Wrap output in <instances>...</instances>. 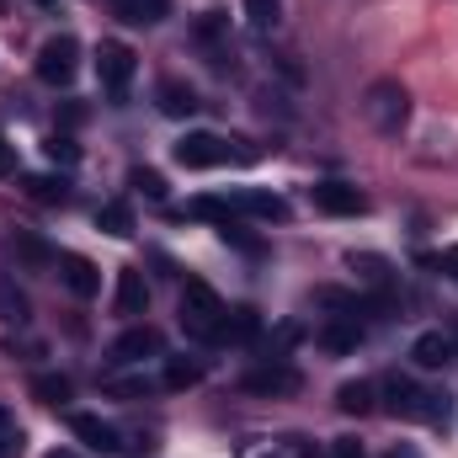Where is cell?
I'll return each instance as SVG.
<instances>
[{
	"instance_id": "cell-19",
	"label": "cell",
	"mask_w": 458,
	"mask_h": 458,
	"mask_svg": "<svg viewBox=\"0 0 458 458\" xmlns=\"http://www.w3.org/2000/svg\"><path fill=\"white\" fill-rule=\"evenodd\" d=\"M117 11H123V21H144V27H155V21L171 16V0H117Z\"/></svg>"
},
{
	"instance_id": "cell-13",
	"label": "cell",
	"mask_w": 458,
	"mask_h": 458,
	"mask_svg": "<svg viewBox=\"0 0 458 458\" xmlns=\"http://www.w3.org/2000/svg\"><path fill=\"white\" fill-rule=\"evenodd\" d=\"M229 208H234V214H250V219H267V225H283V219H288V203H283L277 192H234Z\"/></svg>"
},
{
	"instance_id": "cell-36",
	"label": "cell",
	"mask_w": 458,
	"mask_h": 458,
	"mask_svg": "<svg viewBox=\"0 0 458 458\" xmlns=\"http://www.w3.org/2000/svg\"><path fill=\"white\" fill-rule=\"evenodd\" d=\"M0 5H5V0H0Z\"/></svg>"
},
{
	"instance_id": "cell-25",
	"label": "cell",
	"mask_w": 458,
	"mask_h": 458,
	"mask_svg": "<svg viewBox=\"0 0 458 458\" xmlns=\"http://www.w3.org/2000/svg\"><path fill=\"white\" fill-rule=\"evenodd\" d=\"M352 272H357L368 288H389V261H384V256H352Z\"/></svg>"
},
{
	"instance_id": "cell-1",
	"label": "cell",
	"mask_w": 458,
	"mask_h": 458,
	"mask_svg": "<svg viewBox=\"0 0 458 458\" xmlns=\"http://www.w3.org/2000/svg\"><path fill=\"white\" fill-rule=\"evenodd\" d=\"M225 299L208 288V283H187L182 288V331L187 336H198V342H219V331H225Z\"/></svg>"
},
{
	"instance_id": "cell-34",
	"label": "cell",
	"mask_w": 458,
	"mask_h": 458,
	"mask_svg": "<svg viewBox=\"0 0 458 458\" xmlns=\"http://www.w3.org/2000/svg\"><path fill=\"white\" fill-rule=\"evenodd\" d=\"M32 5H59V0H32Z\"/></svg>"
},
{
	"instance_id": "cell-22",
	"label": "cell",
	"mask_w": 458,
	"mask_h": 458,
	"mask_svg": "<svg viewBox=\"0 0 458 458\" xmlns=\"http://www.w3.org/2000/svg\"><path fill=\"white\" fill-rule=\"evenodd\" d=\"M32 394H38L43 405H64V400H70V378H64V373H38V378H32Z\"/></svg>"
},
{
	"instance_id": "cell-8",
	"label": "cell",
	"mask_w": 458,
	"mask_h": 458,
	"mask_svg": "<svg viewBox=\"0 0 458 458\" xmlns=\"http://www.w3.org/2000/svg\"><path fill=\"white\" fill-rule=\"evenodd\" d=\"M160 352H165V336H160L155 326H128L113 346L117 362H144V357H160Z\"/></svg>"
},
{
	"instance_id": "cell-27",
	"label": "cell",
	"mask_w": 458,
	"mask_h": 458,
	"mask_svg": "<svg viewBox=\"0 0 458 458\" xmlns=\"http://www.w3.org/2000/svg\"><path fill=\"white\" fill-rule=\"evenodd\" d=\"M43 155H48L54 165H75V160H81V144H75L70 133H54V139L43 144Z\"/></svg>"
},
{
	"instance_id": "cell-12",
	"label": "cell",
	"mask_w": 458,
	"mask_h": 458,
	"mask_svg": "<svg viewBox=\"0 0 458 458\" xmlns=\"http://www.w3.org/2000/svg\"><path fill=\"white\" fill-rule=\"evenodd\" d=\"M144 304H149V288H144V272H139V267H123V272H117L113 310L123 315V320H133V315H144Z\"/></svg>"
},
{
	"instance_id": "cell-5",
	"label": "cell",
	"mask_w": 458,
	"mask_h": 458,
	"mask_svg": "<svg viewBox=\"0 0 458 458\" xmlns=\"http://www.w3.org/2000/svg\"><path fill=\"white\" fill-rule=\"evenodd\" d=\"M75 70H81V43H75L70 32H59V38H48V43L38 48V81H43V86H70Z\"/></svg>"
},
{
	"instance_id": "cell-30",
	"label": "cell",
	"mask_w": 458,
	"mask_h": 458,
	"mask_svg": "<svg viewBox=\"0 0 458 458\" xmlns=\"http://www.w3.org/2000/svg\"><path fill=\"white\" fill-rule=\"evenodd\" d=\"M21 454V427L11 411H0V458H16Z\"/></svg>"
},
{
	"instance_id": "cell-24",
	"label": "cell",
	"mask_w": 458,
	"mask_h": 458,
	"mask_svg": "<svg viewBox=\"0 0 458 458\" xmlns=\"http://www.w3.org/2000/svg\"><path fill=\"white\" fill-rule=\"evenodd\" d=\"M336 405H342L346 416H362V411H373V384H342V394H336Z\"/></svg>"
},
{
	"instance_id": "cell-6",
	"label": "cell",
	"mask_w": 458,
	"mask_h": 458,
	"mask_svg": "<svg viewBox=\"0 0 458 458\" xmlns=\"http://www.w3.org/2000/svg\"><path fill=\"white\" fill-rule=\"evenodd\" d=\"M299 368H288V362H261V368H250L245 378H240V389L245 394H267V400H283V394H299Z\"/></svg>"
},
{
	"instance_id": "cell-11",
	"label": "cell",
	"mask_w": 458,
	"mask_h": 458,
	"mask_svg": "<svg viewBox=\"0 0 458 458\" xmlns=\"http://www.w3.org/2000/svg\"><path fill=\"white\" fill-rule=\"evenodd\" d=\"M70 427H75V437L91 448V454H102V458H113V454H123V443H117V427L113 421H102V416H70Z\"/></svg>"
},
{
	"instance_id": "cell-18",
	"label": "cell",
	"mask_w": 458,
	"mask_h": 458,
	"mask_svg": "<svg viewBox=\"0 0 458 458\" xmlns=\"http://www.w3.org/2000/svg\"><path fill=\"white\" fill-rule=\"evenodd\" d=\"M32 203H70V182L64 176H27L21 182Z\"/></svg>"
},
{
	"instance_id": "cell-35",
	"label": "cell",
	"mask_w": 458,
	"mask_h": 458,
	"mask_svg": "<svg viewBox=\"0 0 458 458\" xmlns=\"http://www.w3.org/2000/svg\"><path fill=\"white\" fill-rule=\"evenodd\" d=\"M48 458H75V454H48Z\"/></svg>"
},
{
	"instance_id": "cell-20",
	"label": "cell",
	"mask_w": 458,
	"mask_h": 458,
	"mask_svg": "<svg viewBox=\"0 0 458 458\" xmlns=\"http://www.w3.org/2000/svg\"><path fill=\"white\" fill-rule=\"evenodd\" d=\"M198 378H203V362H192V357H171L160 384H165V389H192Z\"/></svg>"
},
{
	"instance_id": "cell-15",
	"label": "cell",
	"mask_w": 458,
	"mask_h": 458,
	"mask_svg": "<svg viewBox=\"0 0 458 458\" xmlns=\"http://www.w3.org/2000/svg\"><path fill=\"white\" fill-rule=\"evenodd\" d=\"M411 357H416V368H448L454 362V342L443 336V331H427V336H416V346H411Z\"/></svg>"
},
{
	"instance_id": "cell-3",
	"label": "cell",
	"mask_w": 458,
	"mask_h": 458,
	"mask_svg": "<svg viewBox=\"0 0 458 458\" xmlns=\"http://www.w3.org/2000/svg\"><path fill=\"white\" fill-rule=\"evenodd\" d=\"M384 394H389V411L394 416H405V421H443L448 416V400L437 394V389H421L416 378H389L384 384Z\"/></svg>"
},
{
	"instance_id": "cell-10",
	"label": "cell",
	"mask_w": 458,
	"mask_h": 458,
	"mask_svg": "<svg viewBox=\"0 0 458 458\" xmlns=\"http://www.w3.org/2000/svg\"><path fill=\"white\" fill-rule=\"evenodd\" d=\"M310 198H315V208H326V214H362V208H368V198H362L352 182H315Z\"/></svg>"
},
{
	"instance_id": "cell-14",
	"label": "cell",
	"mask_w": 458,
	"mask_h": 458,
	"mask_svg": "<svg viewBox=\"0 0 458 458\" xmlns=\"http://www.w3.org/2000/svg\"><path fill=\"white\" fill-rule=\"evenodd\" d=\"M155 102H160V113L165 117H192L203 102H198V91L187 86V81H160L155 86Z\"/></svg>"
},
{
	"instance_id": "cell-28",
	"label": "cell",
	"mask_w": 458,
	"mask_h": 458,
	"mask_svg": "<svg viewBox=\"0 0 458 458\" xmlns=\"http://www.w3.org/2000/svg\"><path fill=\"white\" fill-rule=\"evenodd\" d=\"M128 182H133V187H139L149 203H160V198H165V176H160V171H144V165H133V171H128Z\"/></svg>"
},
{
	"instance_id": "cell-21",
	"label": "cell",
	"mask_w": 458,
	"mask_h": 458,
	"mask_svg": "<svg viewBox=\"0 0 458 458\" xmlns=\"http://www.w3.org/2000/svg\"><path fill=\"white\" fill-rule=\"evenodd\" d=\"M97 229H107L117 240H128L133 234V214H128V203H102L97 208Z\"/></svg>"
},
{
	"instance_id": "cell-29",
	"label": "cell",
	"mask_w": 458,
	"mask_h": 458,
	"mask_svg": "<svg viewBox=\"0 0 458 458\" xmlns=\"http://www.w3.org/2000/svg\"><path fill=\"white\" fill-rule=\"evenodd\" d=\"M245 16H250V27H256V32H267V27H277V16H283V11H277V0H245Z\"/></svg>"
},
{
	"instance_id": "cell-4",
	"label": "cell",
	"mask_w": 458,
	"mask_h": 458,
	"mask_svg": "<svg viewBox=\"0 0 458 458\" xmlns=\"http://www.w3.org/2000/svg\"><path fill=\"white\" fill-rule=\"evenodd\" d=\"M133 70H139V54H133L128 43L107 38V43L97 48V81H102V91H107L113 102H123V97H128V86H133Z\"/></svg>"
},
{
	"instance_id": "cell-32",
	"label": "cell",
	"mask_w": 458,
	"mask_h": 458,
	"mask_svg": "<svg viewBox=\"0 0 458 458\" xmlns=\"http://www.w3.org/2000/svg\"><path fill=\"white\" fill-rule=\"evenodd\" d=\"M16 171V149L5 144V133H0V176H11Z\"/></svg>"
},
{
	"instance_id": "cell-7",
	"label": "cell",
	"mask_w": 458,
	"mask_h": 458,
	"mask_svg": "<svg viewBox=\"0 0 458 458\" xmlns=\"http://www.w3.org/2000/svg\"><path fill=\"white\" fill-rule=\"evenodd\" d=\"M229 160V144L219 133H187V139H176V165H187V171H208V165H225Z\"/></svg>"
},
{
	"instance_id": "cell-17",
	"label": "cell",
	"mask_w": 458,
	"mask_h": 458,
	"mask_svg": "<svg viewBox=\"0 0 458 458\" xmlns=\"http://www.w3.org/2000/svg\"><path fill=\"white\" fill-rule=\"evenodd\" d=\"M0 320H5V326H27V320H32V310H27V293H21L11 277H0Z\"/></svg>"
},
{
	"instance_id": "cell-16",
	"label": "cell",
	"mask_w": 458,
	"mask_h": 458,
	"mask_svg": "<svg viewBox=\"0 0 458 458\" xmlns=\"http://www.w3.org/2000/svg\"><path fill=\"white\" fill-rule=\"evenodd\" d=\"M315 342L326 346V352H357V342H362V326H357V315H342V320L320 326V336H315Z\"/></svg>"
},
{
	"instance_id": "cell-26",
	"label": "cell",
	"mask_w": 458,
	"mask_h": 458,
	"mask_svg": "<svg viewBox=\"0 0 458 458\" xmlns=\"http://www.w3.org/2000/svg\"><path fill=\"white\" fill-rule=\"evenodd\" d=\"M192 219H214L219 229H229L240 214H234L229 203H219V198H198V203H192Z\"/></svg>"
},
{
	"instance_id": "cell-31",
	"label": "cell",
	"mask_w": 458,
	"mask_h": 458,
	"mask_svg": "<svg viewBox=\"0 0 458 458\" xmlns=\"http://www.w3.org/2000/svg\"><path fill=\"white\" fill-rule=\"evenodd\" d=\"M336 458H368V454H362L357 437H336Z\"/></svg>"
},
{
	"instance_id": "cell-33",
	"label": "cell",
	"mask_w": 458,
	"mask_h": 458,
	"mask_svg": "<svg viewBox=\"0 0 458 458\" xmlns=\"http://www.w3.org/2000/svg\"><path fill=\"white\" fill-rule=\"evenodd\" d=\"M443 267L454 272V283H458V245H454V250H448V256H443Z\"/></svg>"
},
{
	"instance_id": "cell-9",
	"label": "cell",
	"mask_w": 458,
	"mask_h": 458,
	"mask_svg": "<svg viewBox=\"0 0 458 458\" xmlns=\"http://www.w3.org/2000/svg\"><path fill=\"white\" fill-rule=\"evenodd\" d=\"M59 283H64L75 299H97V288H102V272H97L86 256L64 250V256H59Z\"/></svg>"
},
{
	"instance_id": "cell-2",
	"label": "cell",
	"mask_w": 458,
	"mask_h": 458,
	"mask_svg": "<svg viewBox=\"0 0 458 458\" xmlns=\"http://www.w3.org/2000/svg\"><path fill=\"white\" fill-rule=\"evenodd\" d=\"M362 117L378 128V133H400L405 128V117H411V91L400 86V81H373L368 91H362Z\"/></svg>"
},
{
	"instance_id": "cell-23",
	"label": "cell",
	"mask_w": 458,
	"mask_h": 458,
	"mask_svg": "<svg viewBox=\"0 0 458 458\" xmlns=\"http://www.w3.org/2000/svg\"><path fill=\"white\" fill-rule=\"evenodd\" d=\"M261 331V320H256V310H234V320L225 315V331H219V342H250Z\"/></svg>"
}]
</instances>
